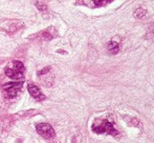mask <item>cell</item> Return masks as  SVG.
Listing matches in <instances>:
<instances>
[{
  "label": "cell",
  "instance_id": "6da1fadb",
  "mask_svg": "<svg viewBox=\"0 0 154 143\" xmlns=\"http://www.w3.org/2000/svg\"><path fill=\"white\" fill-rule=\"evenodd\" d=\"M92 131L97 134H109L112 136H118L119 132L114 129L113 124L106 119H97L92 124Z\"/></svg>",
  "mask_w": 154,
  "mask_h": 143
},
{
  "label": "cell",
  "instance_id": "7a4b0ae2",
  "mask_svg": "<svg viewBox=\"0 0 154 143\" xmlns=\"http://www.w3.org/2000/svg\"><path fill=\"white\" fill-rule=\"evenodd\" d=\"M25 68L22 62L20 61H13V68H5V75L12 80H20L24 77Z\"/></svg>",
  "mask_w": 154,
  "mask_h": 143
},
{
  "label": "cell",
  "instance_id": "3957f363",
  "mask_svg": "<svg viewBox=\"0 0 154 143\" xmlns=\"http://www.w3.org/2000/svg\"><path fill=\"white\" fill-rule=\"evenodd\" d=\"M36 131L40 136H42L45 139H53L55 138L56 133L51 124L48 123H39L36 125Z\"/></svg>",
  "mask_w": 154,
  "mask_h": 143
},
{
  "label": "cell",
  "instance_id": "277c9868",
  "mask_svg": "<svg viewBox=\"0 0 154 143\" xmlns=\"http://www.w3.org/2000/svg\"><path fill=\"white\" fill-rule=\"evenodd\" d=\"M21 86H22V81L10 82V83L4 84L3 91H4V93H5L6 97L13 98V97H16L17 95H18V92L21 90Z\"/></svg>",
  "mask_w": 154,
  "mask_h": 143
},
{
  "label": "cell",
  "instance_id": "5b68a950",
  "mask_svg": "<svg viewBox=\"0 0 154 143\" xmlns=\"http://www.w3.org/2000/svg\"><path fill=\"white\" fill-rule=\"evenodd\" d=\"M27 90H29V93L31 94L32 98L37 99V100H43L45 98L44 95L41 93L40 88L37 85H35V84H29L27 85Z\"/></svg>",
  "mask_w": 154,
  "mask_h": 143
},
{
  "label": "cell",
  "instance_id": "8992f818",
  "mask_svg": "<svg viewBox=\"0 0 154 143\" xmlns=\"http://www.w3.org/2000/svg\"><path fill=\"white\" fill-rule=\"evenodd\" d=\"M108 49H109L110 53L112 54H118L119 53V44L114 41H111L108 44Z\"/></svg>",
  "mask_w": 154,
  "mask_h": 143
},
{
  "label": "cell",
  "instance_id": "52a82bcc",
  "mask_svg": "<svg viewBox=\"0 0 154 143\" xmlns=\"http://www.w3.org/2000/svg\"><path fill=\"white\" fill-rule=\"evenodd\" d=\"M146 14H147V11L144 10L143 8H138L134 11V16H135L137 19H142L143 17H145Z\"/></svg>",
  "mask_w": 154,
  "mask_h": 143
},
{
  "label": "cell",
  "instance_id": "ba28073f",
  "mask_svg": "<svg viewBox=\"0 0 154 143\" xmlns=\"http://www.w3.org/2000/svg\"><path fill=\"white\" fill-rule=\"evenodd\" d=\"M36 4H37V8H38L39 10H41V11H45V10H46V8H47V6L45 5V3H42V2H40V1H37Z\"/></svg>",
  "mask_w": 154,
  "mask_h": 143
}]
</instances>
